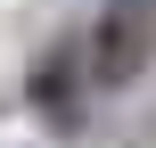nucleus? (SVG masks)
<instances>
[{
	"label": "nucleus",
	"instance_id": "obj_1",
	"mask_svg": "<svg viewBox=\"0 0 156 148\" xmlns=\"http://www.w3.org/2000/svg\"><path fill=\"white\" fill-rule=\"evenodd\" d=\"M156 58V0H107L90 33V82H132Z\"/></svg>",
	"mask_w": 156,
	"mask_h": 148
},
{
	"label": "nucleus",
	"instance_id": "obj_2",
	"mask_svg": "<svg viewBox=\"0 0 156 148\" xmlns=\"http://www.w3.org/2000/svg\"><path fill=\"white\" fill-rule=\"evenodd\" d=\"M25 99H33V115H41L49 132H74V124H82V58H74V41L41 49V66L25 74Z\"/></svg>",
	"mask_w": 156,
	"mask_h": 148
}]
</instances>
